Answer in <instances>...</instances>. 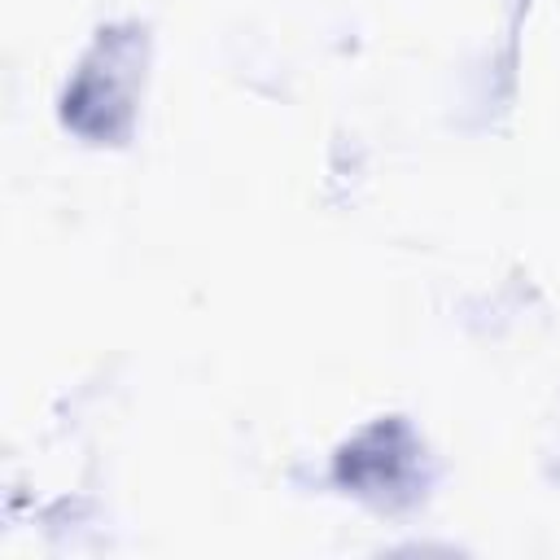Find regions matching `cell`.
I'll use <instances>...</instances> for the list:
<instances>
[{"label": "cell", "instance_id": "obj_1", "mask_svg": "<svg viewBox=\"0 0 560 560\" xmlns=\"http://www.w3.org/2000/svg\"><path fill=\"white\" fill-rule=\"evenodd\" d=\"M136 57H140V44H136V35H101V44H96V52H92V61L79 70V83L70 88V96H66V122H83L88 118V109H96L101 114V122H96V136H118L122 127L114 122V114L118 118H127L131 114V83H136Z\"/></svg>", "mask_w": 560, "mask_h": 560}, {"label": "cell", "instance_id": "obj_2", "mask_svg": "<svg viewBox=\"0 0 560 560\" xmlns=\"http://www.w3.org/2000/svg\"><path fill=\"white\" fill-rule=\"evenodd\" d=\"M398 433H402L398 424H385V459H376V446L363 433L341 455V481H350L359 494H394V490H402L411 481V455H416V446L402 442V451H398L394 446Z\"/></svg>", "mask_w": 560, "mask_h": 560}]
</instances>
